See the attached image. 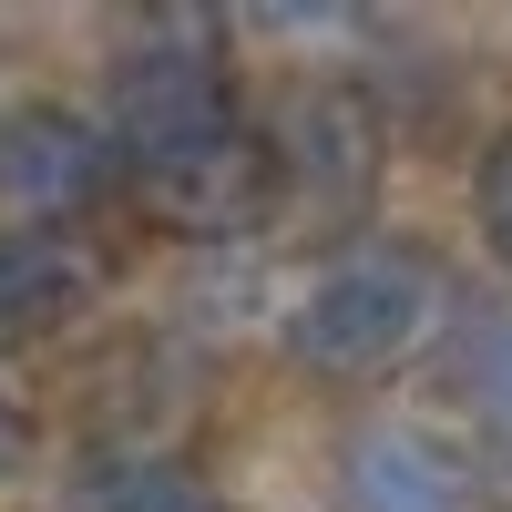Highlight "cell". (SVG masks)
I'll use <instances>...</instances> for the list:
<instances>
[{
	"mask_svg": "<svg viewBox=\"0 0 512 512\" xmlns=\"http://www.w3.org/2000/svg\"><path fill=\"white\" fill-rule=\"evenodd\" d=\"M113 164H123L113 134L62 113V103H11L0 113V205H11L21 226H62L82 205H103Z\"/></svg>",
	"mask_w": 512,
	"mask_h": 512,
	"instance_id": "obj_3",
	"label": "cell"
},
{
	"mask_svg": "<svg viewBox=\"0 0 512 512\" xmlns=\"http://www.w3.org/2000/svg\"><path fill=\"white\" fill-rule=\"evenodd\" d=\"M482 246H492V267L512 277V123L492 134V154H482Z\"/></svg>",
	"mask_w": 512,
	"mask_h": 512,
	"instance_id": "obj_10",
	"label": "cell"
},
{
	"mask_svg": "<svg viewBox=\"0 0 512 512\" xmlns=\"http://www.w3.org/2000/svg\"><path fill=\"white\" fill-rule=\"evenodd\" d=\"M144 185V205L175 236H226V226H256L277 205V144L267 134H246V123H226L216 144H195V154H175V164H154V175H134Z\"/></svg>",
	"mask_w": 512,
	"mask_h": 512,
	"instance_id": "obj_4",
	"label": "cell"
},
{
	"mask_svg": "<svg viewBox=\"0 0 512 512\" xmlns=\"http://www.w3.org/2000/svg\"><path fill=\"white\" fill-rule=\"evenodd\" d=\"M72 512H216L195 461L154 451V441H103L72 461Z\"/></svg>",
	"mask_w": 512,
	"mask_h": 512,
	"instance_id": "obj_7",
	"label": "cell"
},
{
	"mask_svg": "<svg viewBox=\"0 0 512 512\" xmlns=\"http://www.w3.org/2000/svg\"><path fill=\"white\" fill-rule=\"evenodd\" d=\"M72 308H82V267H72V256L41 246V236H0V349L62 328Z\"/></svg>",
	"mask_w": 512,
	"mask_h": 512,
	"instance_id": "obj_8",
	"label": "cell"
},
{
	"mask_svg": "<svg viewBox=\"0 0 512 512\" xmlns=\"http://www.w3.org/2000/svg\"><path fill=\"white\" fill-rule=\"evenodd\" d=\"M328 492H338V512H472L461 461L431 431H410V420H369V431H349Z\"/></svg>",
	"mask_w": 512,
	"mask_h": 512,
	"instance_id": "obj_5",
	"label": "cell"
},
{
	"mask_svg": "<svg viewBox=\"0 0 512 512\" xmlns=\"http://www.w3.org/2000/svg\"><path fill=\"white\" fill-rule=\"evenodd\" d=\"M277 175L308 195V205H328V216H349V205L369 195V164H379V134H369V113L338 93V82H308L287 113H277Z\"/></svg>",
	"mask_w": 512,
	"mask_h": 512,
	"instance_id": "obj_6",
	"label": "cell"
},
{
	"mask_svg": "<svg viewBox=\"0 0 512 512\" xmlns=\"http://www.w3.org/2000/svg\"><path fill=\"white\" fill-rule=\"evenodd\" d=\"M431 318H441V277H431V256L390 236V246L338 256V267L297 297L287 349H297V369H318V379H369V369L410 359Z\"/></svg>",
	"mask_w": 512,
	"mask_h": 512,
	"instance_id": "obj_1",
	"label": "cell"
},
{
	"mask_svg": "<svg viewBox=\"0 0 512 512\" xmlns=\"http://www.w3.org/2000/svg\"><path fill=\"white\" fill-rule=\"evenodd\" d=\"M226 123H236L226 113V62H216L205 31H154L144 52H123V72H113V154L134 175L216 144Z\"/></svg>",
	"mask_w": 512,
	"mask_h": 512,
	"instance_id": "obj_2",
	"label": "cell"
},
{
	"mask_svg": "<svg viewBox=\"0 0 512 512\" xmlns=\"http://www.w3.org/2000/svg\"><path fill=\"white\" fill-rule=\"evenodd\" d=\"M21 451H31V431H21V410H11V390H0V482L21 472Z\"/></svg>",
	"mask_w": 512,
	"mask_h": 512,
	"instance_id": "obj_11",
	"label": "cell"
},
{
	"mask_svg": "<svg viewBox=\"0 0 512 512\" xmlns=\"http://www.w3.org/2000/svg\"><path fill=\"white\" fill-rule=\"evenodd\" d=\"M451 379L472 390L482 431H492V472L512 482V328H472V338H461V359H451Z\"/></svg>",
	"mask_w": 512,
	"mask_h": 512,
	"instance_id": "obj_9",
	"label": "cell"
}]
</instances>
